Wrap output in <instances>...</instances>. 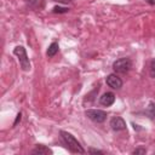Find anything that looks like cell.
Instances as JSON below:
<instances>
[{
	"label": "cell",
	"mask_w": 155,
	"mask_h": 155,
	"mask_svg": "<svg viewBox=\"0 0 155 155\" xmlns=\"http://www.w3.org/2000/svg\"><path fill=\"white\" fill-rule=\"evenodd\" d=\"M21 116H22V114H21V113H19V114H17V119H16V121H15V124H13V126H16L18 121H21Z\"/></svg>",
	"instance_id": "obj_17"
},
{
	"label": "cell",
	"mask_w": 155,
	"mask_h": 155,
	"mask_svg": "<svg viewBox=\"0 0 155 155\" xmlns=\"http://www.w3.org/2000/svg\"><path fill=\"white\" fill-rule=\"evenodd\" d=\"M105 82L109 87H111L114 90H119L122 87V80L116 74H109L105 79Z\"/></svg>",
	"instance_id": "obj_5"
},
{
	"label": "cell",
	"mask_w": 155,
	"mask_h": 155,
	"mask_svg": "<svg viewBox=\"0 0 155 155\" xmlns=\"http://www.w3.org/2000/svg\"><path fill=\"white\" fill-rule=\"evenodd\" d=\"M149 71H150V76L151 78H155V58L150 62V69H149Z\"/></svg>",
	"instance_id": "obj_13"
},
{
	"label": "cell",
	"mask_w": 155,
	"mask_h": 155,
	"mask_svg": "<svg viewBox=\"0 0 155 155\" xmlns=\"http://www.w3.org/2000/svg\"><path fill=\"white\" fill-rule=\"evenodd\" d=\"M110 127L114 130V131H124L126 130V122L122 117L120 116H114L111 120H110Z\"/></svg>",
	"instance_id": "obj_6"
},
{
	"label": "cell",
	"mask_w": 155,
	"mask_h": 155,
	"mask_svg": "<svg viewBox=\"0 0 155 155\" xmlns=\"http://www.w3.org/2000/svg\"><path fill=\"white\" fill-rule=\"evenodd\" d=\"M88 153H91V154H103L102 150H97V149H92V148L88 149Z\"/></svg>",
	"instance_id": "obj_15"
},
{
	"label": "cell",
	"mask_w": 155,
	"mask_h": 155,
	"mask_svg": "<svg viewBox=\"0 0 155 155\" xmlns=\"http://www.w3.org/2000/svg\"><path fill=\"white\" fill-rule=\"evenodd\" d=\"M145 114H147L150 119H155V103H153V102L149 103V107H148V109L145 110Z\"/></svg>",
	"instance_id": "obj_11"
},
{
	"label": "cell",
	"mask_w": 155,
	"mask_h": 155,
	"mask_svg": "<svg viewBox=\"0 0 155 155\" xmlns=\"http://www.w3.org/2000/svg\"><path fill=\"white\" fill-rule=\"evenodd\" d=\"M114 102H115V94L113 92H105L99 98V103L104 107H110Z\"/></svg>",
	"instance_id": "obj_7"
},
{
	"label": "cell",
	"mask_w": 155,
	"mask_h": 155,
	"mask_svg": "<svg viewBox=\"0 0 155 155\" xmlns=\"http://www.w3.org/2000/svg\"><path fill=\"white\" fill-rule=\"evenodd\" d=\"M13 53L17 56L18 58V62L21 64V68L24 70V71H29L30 70V61H29V57L27 54V51L23 46H16L13 48Z\"/></svg>",
	"instance_id": "obj_2"
},
{
	"label": "cell",
	"mask_w": 155,
	"mask_h": 155,
	"mask_svg": "<svg viewBox=\"0 0 155 155\" xmlns=\"http://www.w3.org/2000/svg\"><path fill=\"white\" fill-rule=\"evenodd\" d=\"M131 68H132V61L128 57L119 58V59H116L113 63L114 71L115 73H119V74H126L127 71L131 70Z\"/></svg>",
	"instance_id": "obj_3"
},
{
	"label": "cell",
	"mask_w": 155,
	"mask_h": 155,
	"mask_svg": "<svg viewBox=\"0 0 155 155\" xmlns=\"http://www.w3.org/2000/svg\"><path fill=\"white\" fill-rule=\"evenodd\" d=\"M69 11V7H62V6H54L52 8L53 13H67Z\"/></svg>",
	"instance_id": "obj_12"
},
{
	"label": "cell",
	"mask_w": 155,
	"mask_h": 155,
	"mask_svg": "<svg viewBox=\"0 0 155 155\" xmlns=\"http://www.w3.org/2000/svg\"><path fill=\"white\" fill-rule=\"evenodd\" d=\"M31 154H36V155H47V154H52V150H51L50 148H47L46 145L36 144L35 148L31 150Z\"/></svg>",
	"instance_id": "obj_9"
},
{
	"label": "cell",
	"mask_w": 155,
	"mask_h": 155,
	"mask_svg": "<svg viewBox=\"0 0 155 155\" xmlns=\"http://www.w3.org/2000/svg\"><path fill=\"white\" fill-rule=\"evenodd\" d=\"M147 153V150L144 149V148H138V149H136V150H133V153L132 154H145Z\"/></svg>",
	"instance_id": "obj_14"
},
{
	"label": "cell",
	"mask_w": 155,
	"mask_h": 155,
	"mask_svg": "<svg viewBox=\"0 0 155 155\" xmlns=\"http://www.w3.org/2000/svg\"><path fill=\"white\" fill-rule=\"evenodd\" d=\"M27 6L34 11L42 10L45 6V0H27Z\"/></svg>",
	"instance_id": "obj_8"
},
{
	"label": "cell",
	"mask_w": 155,
	"mask_h": 155,
	"mask_svg": "<svg viewBox=\"0 0 155 155\" xmlns=\"http://www.w3.org/2000/svg\"><path fill=\"white\" fill-rule=\"evenodd\" d=\"M56 2H62V4H68V2H71L73 0H53Z\"/></svg>",
	"instance_id": "obj_16"
},
{
	"label": "cell",
	"mask_w": 155,
	"mask_h": 155,
	"mask_svg": "<svg viewBox=\"0 0 155 155\" xmlns=\"http://www.w3.org/2000/svg\"><path fill=\"white\" fill-rule=\"evenodd\" d=\"M147 1H148L150 5H154V4H155V1H154V0H147Z\"/></svg>",
	"instance_id": "obj_18"
},
{
	"label": "cell",
	"mask_w": 155,
	"mask_h": 155,
	"mask_svg": "<svg viewBox=\"0 0 155 155\" xmlns=\"http://www.w3.org/2000/svg\"><path fill=\"white\" fill-rule=\"evenodd\" d=\"M61 136L62 139L65 144V147L71 151V153H76V154H84L85 149L81 147V144L78 142V139L69 132L67 131H61Z\"/></svg>",
	"instance_id": "obj_1"
},
{
	"label": "cell",
	"mask_w": 155,
	"mask_h": 155,
	"mask_svg": "<svg viewBox=\"0 0 155 155\" xmlns=\"http://www.w3.org/2000/svg\"><path fill=\"white\" fill-rule=\"evenodd\" d=\"M58 50H59V46H58V42H52L50 46H48V48H47V51H46V54H47V57H53V56H56L57 54V52H58Z\"/></svg>",
	"instance_id": "obj_10"
},
{
	"label": "cell",
	"mask_w": 155,
	"mask_h": 155,
	"mask_svg": "<svg viewBox=\"0 0 155 155\" xmlns=\"http://www.w3.org/2000/svg\"><path fill=\"white\" fill-rule=\"evenodd\" d=\"M85 115L90 120H92L93 122H97V124L104 122L107 119V113L104 110H99V109H87L85 111Z\"/></svg>",
	"instance_id": "obj_4"
}]
</instances>
